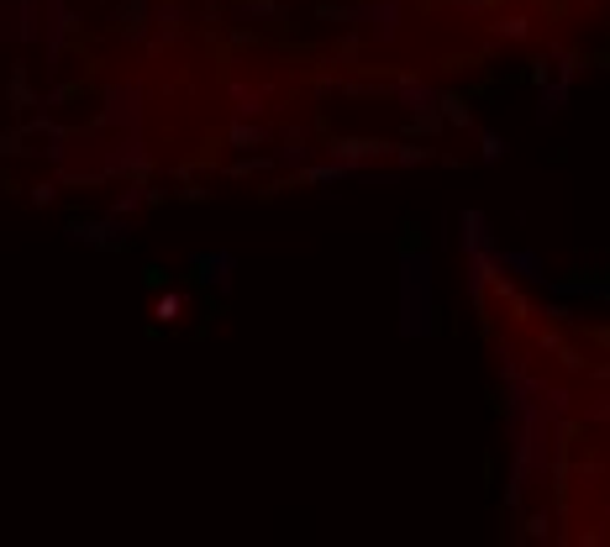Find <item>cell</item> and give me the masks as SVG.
Masks as SVG:
<instances>
[{
    "mask_svg": "<svg viewBox=\"0 0 610 547\" xmlns=\"http://www.w3.org/2000/svg\"><path fill=\"white\" fill-rule=\"evenodd\" d=\"M158 316L174 321V316H179V295H164V300H158Z\"/></svg>",
    "mask_w": 610,
    "mask_h": 547,
    "instance_id": "7a4b0ae2",
    "label": "cell"
},
{
    "mask_svg": "<svg viewBox=\"0 0 610 547\" xmlns=\"http://www.w3.org/2000/svg\"><path fill=\"white\" fill-rule=\"evenodd\" d=\"M500 269H521V279H547L537 253H500Z\"/></svg>",
    "mask_w": 610,
    "mask_h": 547,
    "instance_id": "6da1fadb",
    "label": "cell"
}]
</instances>
